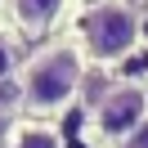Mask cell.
<instances>
[{"mask_svg": "<svg viewBox=\"0 0 148 148\" xmlns=\"http://www.w3.org/2000/svg\"><path fill=\"white\" fill-rule=\"evenodd\" d=\"M14 148H63V139L49 126H18L14 130Z\"/></svg>", "mask_w": 148, "mask_h": 148, "instance_id": "5b68a950", "label": "cell"}, {"mask_svg": "<svg viewBox=\"0 0 148 148\" xmlns=\"http://www.w3.org/2000/svg\"><path fill=\"white\" fill-rule=\"evenodd\" d=\"M117 148H148V121H144V126H139V130H130V135L121 139Z\"/></svg>", "mask_w": 148, "mask_h": 148, "instance_id": "8992f818", "label": "cell"}, {"mask_svg": "<svg viewBox=\"0 0 148 148\" xmlns=\"http://www.w3.org/2000/svg\"><path fill=\"white\" fill-rule=\"evenodd\" d=\"M148 121V90L135 81H121L112 85L108 94H99V103H94V130H99L103 139H126L130 130H139Z\"/></svg>", "mask_w": 148, "mask_h": 148, "instance_id": "3957f363", "label": "cell"}, {"mask_svg": "<svg viewBox=\"0 0 148 148\" xmlns=\"http://www.w3.org/2000/svg\"><path fill=\"white\" fill-rule=\"evenodd\" d=\"M14 72V49H9V40H0V81Z\"/></svg>", "mask_w": 148, "mask_h": 148, "instance_id": "52a82bcc", "label": "cell"}, {"mask_svg": "<svg viewBox=\"0 0 148 148\" xmlns=\"http://www.w3.org/2000/svg\"><path fill=\"white\" fill-rule=\"evenodd\" d=\"M81 76H85L81 49L67 45V40H58V45L40 49L27 63V72H23V103H27L32 112H58L76 94Z\"/></svg>", "mask_w": 148, "mask_h": 148, "instance_id": "6da1fadb", "label": "cell"}, {"mask_svg": "<svg viewBox=\"0 0 148 148\" xmlns=\"http://www.w3.org/2000/svg\"><path fill=\"white\" fill-rule=\"evenodd\" d=\"M85 49H90L94 63H121L126 54H135L139 45V14L130 9L126 0H99L81 23Z\"/></svg>", "mask_w": 148, "mask_h": 148, "instance_id": "7a4b0ae2", "label": "cell"}, {"mask_svg": "<svg viewBox=\"0 0 148 148\" xmlns=\"http://www.w3.org/2000/svg\"><path fill=\"white\" fill-rule=\"evenodd\" d=\"M9 5H14V18L27 32H40V27H49V23L63 14L67 0H9Z\"/></svg>", "mask_w": 148, "mask_h": 148, "instance_id": "277c9868", "label": "cell"}]
</instances>
